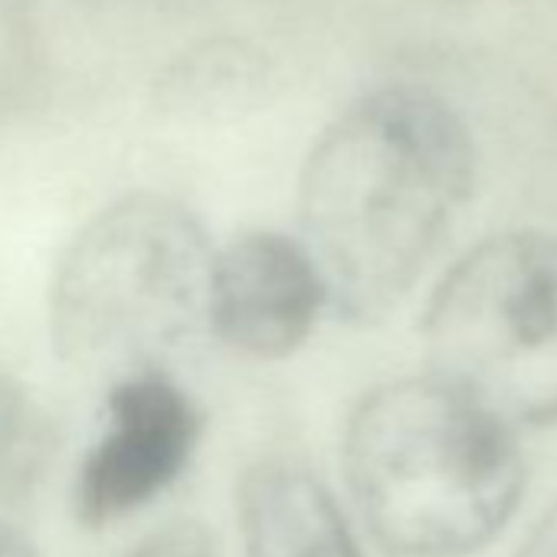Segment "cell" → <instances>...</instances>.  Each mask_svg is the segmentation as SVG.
Instances as JSON below:
<instances>
[{
	"label": "cell",
	"mask_w": 557,
	"mask_h": 557,
	"mask_svg": "<svg viewBox=\"0 0 557 557\" xmlns=\"http://www.w3.org/2000/svg\"><path fill=\"white\" fill-rule=\"evenodd\" d=\"M475 181L459 115L410 86L368 92L315 141L299 187L302 243L329 306L387 319L436 256Z\"/></svg>",
	"instance_id": "6da1fadb"
},
{
	"label": "cell",
	"mask_w": 557,
	"mask_h": 557,
	"mask_svg": "<svg viewBox=\"0 0 557 557\" xmlns=\"http://www.w3.org/2000/svg\"><path fill=\"white\" fill-rule=\"evenodd\" d=\"M345 472L374 537L400 557H462L524 492L511 426L443 377L371 391L345 433Z\"/></svg>",
	"instance_id": "7a4b0ae2"
},
{
	"label": "cell",
	"mask_w": 557,
	"mask_h": 557,
	"mask_svg": "<svg viewBox=\"0 0 557 557\" xmlns=\"http://www.w3.org/2000/svg\"><path fill=\"white\" fill-rule=\"evenodd\" d=\"M213 252L200 220L177 200H115L57 265L50 322L60 355L115 381L161 368L207 325Z\"/></svg>",
	"instance_id": "3957f363"
},
{
	"label": "cell",
	"mask_w": 557,
	"mask_h": 557,
	"mask_svg": "<svg viewBox=\"0 0 557 557\" xmlns=\"http://www.w3.org/2000/svg\"><path fill=\"white\" fill-rule=\"evenodd\" d=\"M423 332L436 377L508 426H557V236L518 230L469 249Z\"/></svg>",
	"instance_id": "277c9868"
},
{
	"label": "cell",
	"mask_w": 557,
	"mask_h": 557,
	"mask_svg": "<svg viewBox=\"0 0 557 557\" xmlns=\"http://www.w3.org/2000/svg\"><path fill=\"white\" fill-rule=\"evenodd\" d=\"M197 440L200 413L164 368L119 377L76 475L79 521L102 528L154 502L181 479Z\"/></svg>",
	"instance_id": "5b68a950"
},
{
	"label": "cell",
	"mask_w": 557,
	"mask_h": 557,
	"mask_svg": "<svg viewBox=\"0 0 557 557\" xmlns=\"http://www.w3.org/2000/svg\"><path fill=\"white\" fill-rule=\"evenodd\" d=\"M329 306L306 249L283 233L252 230L213 252L207 325L233 351L283 358L296 351Z\"/></svg>",
	"instance_id": "8992f818"
},
{
	"label": "cell",
	"mask_w": 557,
	"mask_h": 557,
	"mask_svg": "<svg viewBox=\"0 0 557 557\" xmlns=\"http://www.w3.org/2000/svg\"><path fill=\"white\" fill-rule=\"evenodd\" d=\"M243 557H361L335 498L299 462L265 459L239 485Z\"/></svg>",
	"instance_id": "52a82bcc"
},
{
	"label": "cell",
	"mask_w": 557,
	"mask_h": 557,
	"mask_svg": "<svg viewBox=\"0 0 557 557\" xmlns=\"http://www.w3.org/2000/svg\"><path fill=\"white\" fill-rule=\"evenodd\" d=\"M265 83V63L239 44H210L174 66L168 79L171 109L216 115L249 106Z\"/></svg>",
	"instance_id": "ba28073f"
},
{
	"label": "cell",
	"mask_w": 557,
	"mask_h": 557,
	"mask_svg": "<svg viewBox=\"0 0 557 557\" xmlns=\"http://www.w3.org/2000/svg\"><path fill=\"white\" fill-rule=\"evenodd\" d=\"M53 430L34 397L0 374V502L27 495L47 469Z\"/></svg>",
	"instance_id": "9c48e42d"
},
{
	"label": "cell",
	"mask_w": 557,
	"mask_h": 557,
	"mask_svg": "<svg viewBox=\"0 0 557 557\" xmlns=\"http://www.w3.org/2000/svg\"><path fill=\"white\" fill-rule=\"evenodd\" d=\"M125 557H216V554L197 528H171L148 537Z\"/></svg>",
	"instance_id": "30bf717a"
},
{
	"label": "cell",
	"mask_w": 557,
	"mask_h": 557,
	"mask_svg": "<svg viewBox=\"0 0 557 557\" xmlns=\"http://www.w3.org/2000/svg\"><path fill=\"white\" fill-rule=\"evenodd\" d=\"M518 557H557V505L531 528Z\"/></svg>",
	"instance_id": "8fae6325"
},
{
	"label": "cell",
	"mask_w": 557,
	"mask_h": 557,
	"mask_svg": "<svg viewBox=\"0 0 557 557\" xmlns=\"http://www.w3.org/2000/svg\"><path fill=\"white\" fill-rule=\"evenodd\" d=\"M0 557H40V554L17 528L0 521Z\"/></svg>",
	"instance_id": "7c38bea8"
}]
</instances>
